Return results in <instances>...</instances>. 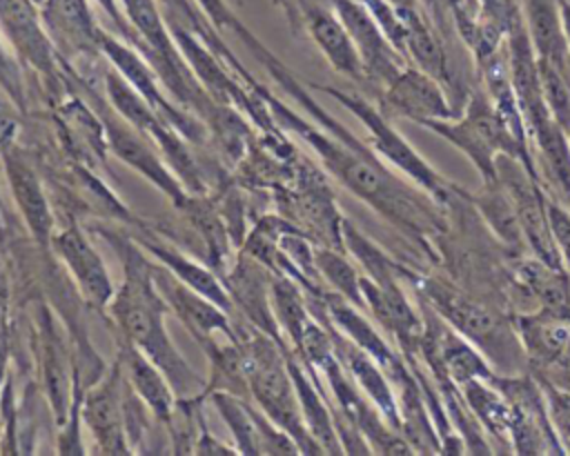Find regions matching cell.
Returning <instances> with one entry per match:
<instances>
[{
  "label": "cell",
  "mask_w": 570,
  "mask_h": 456,
  "mask_svg": "<svg viewBox=\"0 0 570 456\" xmlns=\"http://www.w3.org/2000/svg\"><path fill=\"white\" fill-rule=\"evenodd\" d=\"M256 96L263 98L272 120L285 131L303 140L350 194L372 207L381 218H385L396 231L410 238L425 256L434 262L439 260L434 240L448 231L450 214L443 202L432 198L428 191L399 178L379 153L356 138L345 125L330 116L303 87V82L289 85L287 93L309 113L314 122L292 111L278 98H274L265 87L256 85Z\"/></svg>",
  "instance_id": "obj_1"
},
{
  "label": "cell",
  "mask_w": 570,
  "mask_h": 456,
  "mask_svg": "<svg viewBox=\"0 0 570 456\" xmlns=\"http://www.w3.org/2000/svg\"><path fill=\"white\" fill-rule=\"evenodd\" d=\"M98 234L118 254L122 265V280L107 305V314L116 323L120 338L140 349L167 376L178 398L200 394L205 380L183 358L165 327L169 305L158 289L156 265L131 236L102 227Z\"/></svg>",
  "instance_id": "obj_2"
},
{
  "label": "cell",
  "mask_w": 570,
  "mask_h": 456,
  "mask_svg": "<svg viewBox=\"0 0 570 456\" xmlns=\"http://www.w3.org/2000/svg\"><path fill=\"white\" fill-rule=\"evenodd\" d=\"M401 276L412 294L425 300L454 331L472 343L497 374L512 376L530 367L514 318L503 307L488 305L472 291L436 274H416L407 265H403Z\"/></svg>",
  "instance_id": "obj_3"
},
{
  "label": "cell",
  "mask_w": 570,
  "mask_h": 456,
  "mask_svg": "<svg viewBox=\"0 0 570 456\" xmlns=\"http://www.w3.org/2000/svg\"><path fill=\"white\" fill-rule=\"evenodd\" d=\"M421 127L463 151L483 180H494V162L499 153L521 160L532 174L539 176L530 145L512 131L481 85L470 87L461 116L448 120H425Z\"/></svg>",
  "instance_id": "obj_4"
},
{
  "label": "cell",
  "mask_w": 570,
  "mask_h": 456,
  "mask_svg": "<svg viewBox=\"0 0 570 456\" xmlns=\"http://www.w3.org/2000/svg\"><path fill=\"white\" fill-rule=\"evenodd\" d=\"M243 347L249 391L258 409L292 436L301 454H325L303 420L298 396L285 363L287 345L256 331L252 338L243 340Z\"/></svg>",
  "instance_id": "obj_5"
},
{
  "label": "cell",
  "mask_w": 570,
  "mask_h": 456,
  "mask_svg": "<svg viewBox=\"0 0 570 456\" xmlns=\"http://www.w3.org/2000/svg\"><path fill=\"white\" fill-rule=\"evenodd\" d=\"M312 89H318L323 93H330L338 105H343L347 111H352L367 131L370 147L379 153L381 160H385L390 167L401 171L407 180H412L416 187L428 191L439 202H448L459 194V185L439 174L392 125L390 118H385L374 102L363 98L356 91H343L338 87L330 85H312Z\"/></svg>",
  "instance_id": "obj_6"
},
{
  "label": "cell",
  "mask_w": 570,
  "mask_h": 456,
  "mask_svg": "<svg viewBox=\"0 0 570 456\" xmlns=\"http://www.w3.org/2000/svg\"><path fill=\"white\" fill-rule=\"evenodd\" d=\"M105 96L107 102L127 120L131 122L142 136H147L165 156L171 171L178 176L187 194H203V176L198 165L187 147V138L174 129L167 120H163L154 107L120 76V71L109 69L105 71Z\"/></svg>",
  "instance_id": "obj_7"
},
{
  "label": "cell",
  "mask_w": 570,
  "mask_h": 456,
  "mask_svg": "<svg viewBox=\"0 0 570 456\" xmlns=\"http://www.w3.org/2000/svg\"><path fill=\"white\" fill-rule=\"evenodd\" d=\"M494 180L505 189L517 209L530 254L550 267L566 269L550 229L548 191L541 178L532 174L521 160L499 153L494 162Z\"/></svg>",
  "instance_id": "obj_8"
},
{
  "label": "cell",
  "mask_w": 570,
  "mask_h": 456,
  "mask_svg": "<svg viewBox=\"0 0 570 456\" xmlns=\"http://www.w3.org/2000/svg\"><path fill=\"white\" fill-rule=\"evenodd\" d=\"M94 113L102 125L107 149H111L118 160L136 169L156 189H160L174 202V207H178L187 198V189L183 187L178 176L169 167H165L154 149L156 145L147 136H142L131 122H127L107 100H98Z\"/></svg>",
  "instance_id": "obj_9"
},
{
  "label": "cell",
  "mask_w": 570,
  "mask_h": 456,
  "mask_svg": "<svg viewBox=\"0 0 570 456\" xmlns=\"http://www.w3.org/2000/svg\"><path fill=\"white\" fill-rule=\"evenodd\" d=\"M376 107L390 120L403 118L416 125L459 116L445 87L414 65H405L401 73L379 91Z\"/></svg>",
  "instance_id": "obj_10"
},
{
  "label": "cell",
  "mask_w": 570,
  "mask_h": 456,
  "mask_svg": "<svg viewBox=\"0 0 570 456\" xmlns=\"http://www.w3.org/2000/svg\"><path fill=\"white\" fill-rule=\"evenodd\" d=\"M330 7L347 29L363 69L365 80L370 87L381 91L387 82H392L401 69L407 65V60L390 44L381 27L376 24L374 16L361 0H330Z\"/></svg>",
  "instance_id": "obj_11"
},
{
  "label": "cell",
  "mask_w": 570,
  "mask_h": 456,
  "mask_svg": "<svg viewBox=\"0 0 570 456\" xmlns=\"http://www.w3.org/2000/svg\"><path fill=\"white\" fill-rule=\"evenodd\" d=\"M100 51L107 56V60L114 65L116 71L154 107V111L167 120L174 129H178L189 142H203L205 138V125L198 122L189 111L178 109L160 89L156 82L154 67L136 53L131 47L120 42L118 38L100 31Z\"/></svg>",
  "instance_id": "obj_12"
},
{
  "label": "cell",
  "mask_w": 570,
  "mask_h": 456,
  "mask_svg": "<svg viewBox=\"0 0 570 456\" xmlns=\"http://www.w3.org/2000/svg\"><path fill=\"white\" fill-rule=\"evenodd\" d=\"M125 378L122 367L116 356V363L82 394L80 416L87 423L96 447L100 454H131L125 429V409H122Z\"/></svg>",
  "instance_id": "obj_13"
},
{
  "label": "cell",
  "mask_w": 570,
  "mask_h": 456,
  "mask_svg": "<svg viewBox=\"0 0 570 456\" xmlns=\"http://www.w3.org/2000/svg\"><path fill=\"white\" fill-rule=\"evenodd\" d=\"M209 398L227 423L238 454H301L292 436L272 423L261 409L252 407L249 400L225 391H214Z\"/></svg>",
  "instance_id": "obj_14"
},
{
  "label": "cell",
  "mask_w": 570,
  "mask_h": 456,
  "mask_svg": "<svg viewBox=\"0 0 570 456\" xmlns=\"http://www.w3.org/2000/svg\"><path fill=\"white\" fill-rule=\"evenodd\" d=\"M51 249L67 267V274L71 276L80 296L89 305H94L98 309H107L116 287L109 278V271H107L100 254L96 251V247L91 245L87 234L80 227L69 225L62 231L53 234Z\"/></svg>",
  "instance_id": "obj_15"
},
{
  "label": "cell",
  "mask_w": 570,
  "mask_h": 456,
  "mask_svg": "<svg viewBox=\"0 0 570 456\" xmlns=\"http://www.w3.org/2000/svg\"><path fill=\"white\" fill-rule=\"evenodd\" d=\"M223 285L234 307H238V311L256 327V331H263L285 345L272 309V276L258 258H254L252 254H243L236 265L225 271Z\"/></svg>",
  "instance_id": "obj_16"
},
{
  "label": "cell",
  "mask_w": 570,
  "mask_h": 456,
  "mask_svg": "<svg viewBox=\"0 0 570 456\" xmlns=\"http://www.w3.org/2000/svg\"><path fill=\"white\" fill-rule=\"evenodd\" d=\"M0 31L22 62L53 78L56 51L42 13H38L31 0H0Z\"/></svg>",
  "instance_id": "obj_17"
},
{
  "label": "cell",
  "mask_w": 570,
  "mask_h": 456,
  "mask_svg": "<svg viewBox=\"0 0 570 456\" xmlns=\"http://www.w3.org/2000/svg\"><path fill=\"white\" fill-rule=\"evenodd\" d=\"M154 274L163 298L167 300L169 309L178 316V320L189 329L194 340L203 336H223L229 340L240 338L229 323V314L214 300L187 287L160 265H156Z\"/></svg>",
  "instance_id": "obj_18"
},
{
  "label": "cell",
  "mask_w": 570,
  "mask_h": 456,
  "mask_svg": "<svg viewBox=\"0 0 570 456\" xmlns=\"http://www.w3.org/2000/svg\"><path fill=\"white\" fill-rule=\"evenodd\" d=\"M7 180L11 187L13 202L31 234V238L42 247L51 249L53 238V214L47 200V194L42 189V182L33 167L27 162L22 151H18L13 145L2 153Z\"/></svg>",
  "instance_id": "obj_19"
},
{
  "label": "cell",
  "mask_w": 570,
  "mask_h": 456,
  "mask_svg": "<svg viewBox=\"0 0 570 456\" xmlns=\"http://www.w3.org/2000/svg\"><path fill=\"white\" fill-rule=\"evenodd\" d=\"M303 24L334 71L347 76L354 82L367 85L361 56L334 9H325L321 4H305Z\"/></svg>",
  "instance_id": "obj_20"
},
{
  "label": "cell",
  "mask_w": 570,
  "mask_h": 456,
  "mask_svg": "<svg viewBox=\"0 0 570 456\" xmlns=\"http://www.w3.org/2000/svg\"><path fill=\"white\" fill-rule=\"evenodd\" d=\"M327 327L332 331L334 351H336L338 360L343 363V367L347 369V374L354 378L358 389L376 405V409L383 414V418L396 432H401V414H399V405H396V394H394V387H392L390 378L385 376V371L374 363V358H370L352 340H347L343 334H338L332 325H327Z\"/></svg>",
  "instance_id": "obj_21"
},
{
  "label": "cell",
  "mask_w": 570,
  "mask_h": 456,
  "mask_svg": "<svg viewBox=\"0 0 570 456\" xmlns=\"http://www.w3.org/2000/svg\"><path fill=\"white\" fill-rule=\"evenodd\" d=\"M399 13L403 16L407 29V65H414L416 69L425 71L428 76L439 80L448 93H454L456 76L452 73L448 51L443 47V36L436 29V24L430 20L423 7H412Z\"/></svg>",
  "instance_id": "obj_22"
},
{
  "label": "cell",
  "mask_w": 570,
  "mask_h": 456,
  "mask_svg": "<svg viewBox=\"0 0 570 456\" xmlns=\"http://www.w3.org/2000/svg\"><path fill=\"white\" fill-rule=\"evenodd\" d=\"M38 343H40V363L45 376V389L49 394L51 407L56 412L58 425H62L69 416V407L73 400L76 389V369L69 376V360L62 336L45 307H40V323H38Z\"/></svg>",
  "instance_id": "obj_23"
},
{
  "label": "cell",
  "mask_w": 570,
  "mask_h": 456,
  "mask_svg": "<svg viewBox=\"0 0 570 456\" xmlns=\"http://www.w3.org/2000/svg\"><path fill=\"white\" fill-rule=\"evenodd\" d=\"M519 4L537 60L557 67L570 78V49L561 18V0H519Z\"/></svg>",
  "instance_id": "obj_24"
},
{
  "label": "cell",
  "mask_w": 570,
  "mask_h": 456,
  "mask_svg": "<svg viewBox=\"0 0 570 456\" xmlns=\"http://www.w3.org/2000/svg\"><path fill=\"white\" fill-rule=\"evenodd\" d=\"M118 360L122 367L125 380L131 385V389L140 396V400L149 407L154 418L158 423L169 425L174 412H176V391L169 385L167 376L131 343L120 338L118 345Z\"/></svg>",
  "instance_id": "obj_25"
},
{
  "label": "cell",
  "mask_w": 570,
  "mask_h": 456,
  "mask_svg": "<svg viewBox=\"0 0 570 456\" xmlns=\"http://www.w3.org/2000/svg\"><path fill=\"white\" fill-rule=\"evenodd\" d=\"M196 343L209 358V378L205 380V387L200 394H196V398L205 400L214 391H225L249 400L252 391L247 380V358L243 340H216L214 336H203L196 338Z\"/></svg>",
  "instance_id": "obj_26"
},
{
  "label": "cell",
  "mask_w": 570,
  "mask_h": 456,
  "mask_svg": "<svg viewBox=\"0 0 570 456\" xmlns=\"http://www.w3.org/2000/svg\"><path fill=\"white\" fill-rule=\"evenodd\" d=\"M463 196L472 205L474 214L481 216V220L488 225L492 236H497V240L510 249L512 256L530 254L517 209L497 180H483L476 191H463Z\"/></svg>",
  "instance_id": "obj_27"
},
{
  "label": "cell",
  "mask_w": 570,
  "mask_h": 456,
  "mask_svg": "<svg viewBox=\"0 0 570 456\" xmlns=\"http://www.w3.org/2000/svg\"><path fill=\"white\" fill-rule=\"evenodd\" d=\"M134 240L147 251V256L156 258L158 265L165 267L180 282H185L187 287L196 289L198 294L207 296L218 307H223L227 314L234 309V303H232V298H229V294H227V289L223 285V278H218L214 269L198 265L196 260H191L183 251H178V249H174L169 245L156 242V240H151L145 234L142 236H134Z\"/></svg>",
  "instance_id": "obj_28"
},
{
  "label": "cell",
  "mask_w": 570,
  "mask_h": 456,
  "mask_svg": "<svg viewBox=\"0 0 570 456\" xmlns=\"http://www.w3.org/2000/svg\"><path fill=\"white\" fill-rule=\"evenodd\" d=\"M45 27L65 47L76 51H100V27L94 22L87 0H45Z\"/></svg>",
  "instance_id": "obj_29"
},
{
  "label": "cell",
  "mask_w": 570,
  "mask_h": 456,
  "mask_svg": "<svg viewBox=\"0 0 570 456\" xmlns=\"http://www.w3.org/2000/svg\"><path fill=\"white\" fill-rule=\"evenodd\" d=\"M470 412L483 427L485 436L494 440L497 452H512L510 443V405L505 396L483 378H472L459 385Z\"/></svg>",
  "instance_id": "obj_30"
},
{
  "label": "cell",
  "mask_w": 570,
  "mask_h": 456,
  "mask_svg": "<svg viewBox=\"0 0 570 456\" xmlns=\"http://www.w3.org/2000/svg\"><path fill=\"white\" fill-rule=\"evenodd\" d=\"M272 309L276 316V323L281 327V331H285L292 340V349L298 347L305 327L314 320L307 303L298 289V282L294 278H289L287 274H276L272 276Z\"/></svg>",
  "instance_id": "obj_31"
},
{
  "label": "cell",
  "mask_w": 570,
  "mask_h": 456,
  "mask_svg": "<svg viewBox=\"0 0 570 456\" xmlns=\"http://www.w3.org/2000/svg\"><path fill=\"white\" fill-rule=\"evenodd\" d=\"M314 267L318 278H323L334 294L343 296L358 309H365L363 294H361V274L358 269L347 260L343 249L334 247H314Z\"/></svg>",
  "instance_id": "obj_32"
},
{
  "label": "cell",
  "mask_w": 570,
  "mask_h": 456,
  "mask_svg": "<svg viewBox=\"0 0 570 456\" xmlns=\"http://www.w3.org/2000/svg\"><path fill=\"white\" fill-rule=\"evenodd\" d=\"M178 209L191 220V225L205 240L207 258L212 262V269H216L227 254V236H225V225L220 220V214L214 209V205L207 198H196V194H187V198L178 205Z\"/></svg>",
  "instance_id": "obj_33"
},
{
  "label": "cell",
  "mask_w": 570,
  "mask_h": 456,
  "mask_svg": "<svg viewBox=\"0 0 570 456\" xmlns=\"http://www.w3.org/2000/svg\"><path fill=\"white\" fill-rule=\"evenodd\" d=\"M537 62H539V82H541L546 107L550 116L570 136V78L548 62H541V60Z\"/></svg>",
  "instance_id": "obj_34"
},
{
  "label": "cell",
  "mask_w": 570,
  "mask_h": 456,
  "mask_svg": "<svg viewBox=\"0 0 570 456\" xmlns=\"http://www.w3.org/2000/svg\"><path fill=\"white\" fill-rule=\"evenodd\" d=\"M0 87L4 93L13 100L18 109L27 107V87H24V76L22 67L16 53H11L4 47V40L0 38Z\"/></svg>",
  "instance_id": "obj_35"
},
{
  "label": "cell",
  "mask_w": 570,
  "mask_h": 456,
  "mask_svg": "<svg viewBox=\"0 0 570 456\" xmlns=\"http://www.w3.org/2000/svg\"><path fill=\"white\" fill-rule=\"evenodd\" d=\"M539 385L543 387L554 432H557L566 454H570V389H559V387H552L546 383H539Z\"/></svg>",
  "instance_id": "obj_36"
},
{
  "label": "cell",
  "mask_w": 570,
  "mask_h": 456,
  "mask_svg": "<svg viewBox=\"0 0 570 456\" xmlns=\"http://www.w3.org/2000/svg\"><path fill=\"white\" fill-rule=\"evenodd\" d=\"M194 2L207 13V18H209V22H212L214 27H227V29H232L234 33L240 36V40H243L249 49L261 42V40L240 22V18L227 7L225 0H194Z\"/></svg>",
  "instance_id": "obj_37"
},
{
  "label": "cell",
  "mask_w": 570,
  "mask_h": 456,
  "mask_svg": "<svg viewBox=\"0 0 570 456\" xmlns=\"http://www.w3.org/2000/svg\"><path fill=\"white\" fill-rule=\"evenodd\" d=\"M548 218H550V229H552L557 249L561 254L563 267L570 274V209L557 198L548 196Z\"/></svg>",
  "instance_id": "obj_38"
},
{
  "label": "cell",
  "mask_w": 570,
  "mask_h": 456,
  "mask_svg": "<svg viewBox=\"0 0 570 456\" xmlns=\"http://www.w3.org/2000/svg\"><path fill=\"white\" fill-rule=\"evenodd\" d=\"M18 129H20L18 107L13 105V100L0 87V156L13 145V140L18 136Z\"/></svg>",
  "instance_id": "obj_39"
},
{
  "label": "cell",
  "mask_w": 570,
  "mask_h": 456,
  "mask_svg": "<svg viewBox=\"0 0 570 456\" xmlns=\"http://www.w3.org/2000/svg\"><path fill=\"white\" fill-rule=\"evenodd\" d=\"M194 454H214V456H232V454H238L236 447L232 449L229 445L220 443L216 436L209 434L207 425L203 423L198 434H196V440H194Z\"/></svg>",
  "instance_id": "obj_40"
},
{
  "label": "cell",
  "mask_w": 570,
  "mask_h": 456,
  "mask_svg": "<svg viewBox=\"0 0 570 456\" xmlns=\"http://www.w3.org/2000/svg\"><path fill=\"white\" fill-rule=\"evenodd\" d=\"M7 360H9V343H7V325L0 311V394L4 387V378H7Z\"/></svg>",
  "instance_id": "obj_41"
},
{
  "label": "cell",
  "mask_w": 570,
  "mask_h": 456,
  "mask_svg": "<svg viewBox=\"0 0 570 456\" xmlns=\"http://www.w3.org/2000/svg\"><path fill=\"white\" fill-rule=\"evenodd\" d=\"M385 2H390L396 11H407L412 7H421L419 0H385Z\"/></svg>",
  "instance_id": "obj_42"
},
{
  "label": "cell",
  "mask_w": 570,
  "mask_h": 456,
  "mask_svg": "<svg viewBox=\"0 0 570 456\" xmlns=\"http://www.w3.org/2000/svg\"><path fill=\"white\" fill-rule=\"evenodd\" d=\"M2 200V198H0ZM0 211H2V202H0Z\"/></svg>",
  "instance_id": "obj_43"
},
{
  "label": "cell",
  "mask_w": 570,
  "mask_h": 456,
  "mask_svg": "<svg viewBox=\"0 0 570 456\" xmlns=\"http://www.w3.org/2000/svg\"><path fill=\"white\" fill-rule=\"evenodd\" d=\"M361 2H365V0H361Z\"/></svg>",
  "instance_id": "obj_44"
}]
</instances>
